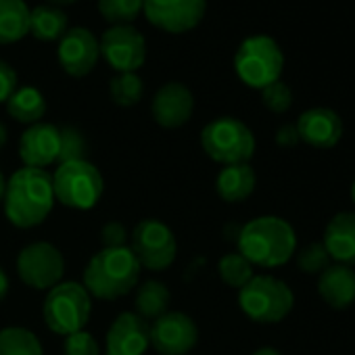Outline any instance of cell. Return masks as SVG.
Returning <instances> with one entry per match:
<instances>
[{"label": "cell", "mask_w": 355, "mask_h": 355, "mask_svg": "<svg viewBox=\"0 0 355 355\" xmlns=\"http://www.w3.org/2000/svg\"><path fill=\"white\" fill-rule=\"evenodd\" d=\"M169 288L159 282V280H148L144 282L138 291H136V299H134V307L140 318L144 320H157L159 315H163L169 307Z\"/></svg>", "instance_id": "25"}, {"label": "cell", "mask_w": 355, "mask_h": 355, "mask_svg": "<svg viewBox=\"0 0 355 355\" xmlns=\"http://www.w3.org/2000/svg\"><path fill=\"white\" fill-rule=\"evenodd\" d=\"M92 301L84 284L78 282H59L53 286L44 299V322L46 326L63 336L84 330L90 320Z\"/></svg>", "instance_id": "6"}, {"label": "cell", "mask_w": 355, "mask_h": 355, "mask_svg": "<svg viewBox=\"0 0 355 355\" xmlns=\"http://www.w3.org/2000/svg\"><path fill=\"white\" fill-rule=\"evenodd\" d=\"M144 84L136 73H117L111 80V98L119 107H132L142 98Z\"/></svg>", "instance_id": "29"}, {"label": "cell", "mask_w": 355, "mask_h": 355, "mask_svg": "<svg viewBox=\"0 0 355 355\" xmlns=\"http://www.w3.org/2000/svg\"><path fill=\"white\" fill-rule=\"evenodd\" d=\"M17 90V73L11 65L0 61V103L11 98V94Z\"/></svg>", "instance_id": "35"}, {"label": "cell", "mask_w": 355, "mask_h": 355, "mask_svg": "<svg viewBox=\"0 0 355 355\" xmlns=\"http://www.w3.org/2000/svg\"><path fill=\"white\" fill-rule=\"evenodd\" d=\"M150 347V324L134 311L119 313L109 332L105 355H144Z\"/></svg>", "instance_id": "15"}, {"label": "cell", "mask_w": 355, "mask_h": 355, "mask_svg": "<svg viewBox=\"0 0 355 355\" xmlns=\"http://www.w3.org/2000/svg\"><path fill=\"white\" fill-rule=\"evenodd\" d=\"M86 142L84 136L76 128H63L61 130V146H59V161H78L84 159Z\"/></svg>", "instance_id": "32"}, {"label": "cell", "mask_w": 355, "mask_h": 355, "mask_svg": "<svg viewBox=\"0 0 355 355\" xmlns=\"http://www.w3.org/2000/svg\"><path fill=\"white\" fill-rule=\"evenodd\" d=\"M297 249L295 228L278 216H261L243 226L239 234V253L253 266H284Z\"/></svg>", "instance_id": "2"}, {"label": "cell", "mask_w": 355, "mask_h": 355, "mask_svg": "<svg viewBox=\"0 0 355 355\" xmlns=\"http://www.w3.org/2000/svg\"><path fill=\"white\" fill-rule=\"evenodd\" d=\"M253 355H282L278 349H274V347H261V349H257Z\"/></svg>", "instance_id": "38"}, {"label": "cell", "mask_w": 355, "mask_h": 355, "mask_svg": "<svg viewBox=\"0 0 355 355\" xmlns=\"http://www.w3.org/2000/svg\"><path fill=\"white\" fill-rule=\"evenodd\" d=\"M7 144V128L0 123V148H3Z\"/></svg>", "instance_id": "40"}, {"label": "cell", "mask_w": 355, "mask_h": 355, "mask_svg": "<svg viewBox=\"0 0 355 355\" xmlns=\"http://www.w3.org/2000/svg\"><path fill=\"white\" fill-rule=\"evenodd\" d=\"M0 355H44L38 336L19 326L0 330Z\"/></svg>", "instance_id": "26"}, {"label": "cell", "mask_w": 355, "mask_h": 355, "mask_svg": "<svg viewBox=\"0 0 355 355\" xmlns=\"http://www.w3.org/2000/svg\"><path fill=\"white\" fill-rule=\"evenodd\" d=\"M140 276V263L130 247L101 249L92 255L84 270V286L90 295L113 301L128 295Z\"/></svg>", "instance_id": "3"}, {"label": "cell", "mask_w": 355, "mask_h": 355, "mask_svg": "<svg viewBox=\"0 0 355 355\" xmlns=\"http://www.w3.org/2000/svg\"><path fill=\"white\" fill-rule=\"evenodd\" d=\"M130 251L140 268L161 272L169 268L178 253V243L169 226L159 220H142L130 236Z\"/></svg>", "instance_id": "9"}, {"label": "cell", "mask_w": 355, "mask_h": 355, "mask_svg": "<svg viewBox=\"0 0 355 355\" xmlns=\"http://www.w3.org/2000/svg\"><path fill=\"white\" fill-rule=\"evenodd\" d=\"M261 101L272 113H284L293 105V92L284 82H274L261 90Z\"/></svg>", "instance_id": "31"}, {"label": "cell", "mask_w": 355, "mask_h": 355, "mask_svg": "<svg viewBox=\"0 0 355 355\" xmlns=\"http://www.w3.org/2000/svg\"><path fill=\"white\" fill-rule=\"evenodd\" d=\"M101 46L92 32L86 28H71L59 42V63L71 78L88 76L98 63Z\"/></svg>", "instance_id": "14"}, {"label": "cell", "mask_w": 355, "mask_h": 355, "mask_svg": "<svg viewBox=\"0 0 355 355\" xmlns=\"http://www.w3.org/2000/svg\"><path fill=\"white\" fill-rule=\"evenodd\" d=\"M239 305L253 322L276 324L291 313L295 305V295L291 286L280 278L253 276L239 291Z\"/></svg>", "instance_id": "4"}, {"label": "cell", "mask_w": 355, "mask_h": 355, "mask_svg": "<svg viewBox=\"0 0 355 355\" xmlns=\"http://www.w3.org/2000/svg\"><path fill=\"white\" fill-rule=\"evenodd\" d=\"M142 11L155 28L169 34H184L203 21L207 0H144Z\"/></svg>", "instance_id": "11"}, {"label": "cell", "mask_w": 355, "mask_h": 355, "mask_svg": "<svg viewBox=\"0 0 355 355\" xmlns=\"http://www.w3.org/2000/svg\"><path fill=\"white\" fill-rule=\"evenodd\" d=\"M101 53L105 61L117 73H136L146 59L144 36L132 26H113L109 28L101 42Z\"/></svg>", "instance_id": "13"}, {"label": "cell", "mask_w": 355, "mask_h": 355, "mask_svg": "<svg viewBox=\"0 0 355 355\" xmlns=\"http://www.w3.org/2000/svg\"><path fill=\"white\" fill-rule=\"evenodd\" d=\"M61 130L51 123H34L19 140V157L26 167H49L59 161Z\"/></svg>", "instance_id": "17"}, {"label": "cell", "mask_w": 355, "mask_h": 355, "mask_svg": "<svg viewBox=\"0 0 355 355\" xmlns=\"http://www.w3.org/2000/svg\"><path fill=\"white\" fill-rule=\"evenodd\" d=\"M201 146L218 163H249L255 153V136L241 119L218 117L203 128Z\"/></svg>", "instance_id": "8"}, {"label": "cell", "mask_w": 355, "mask_h": 355, "mask_svg": "<svg viewBox=\"0 0 355 355\" xmlns=\"http://www.w3.org/2000/svg\"><path fill=\"white\" fill-rule=\"evenodd\" d=\"M297 132L301 142L315 148H332L343 136V119L336 111L326 107L307 109L297 119Z\"/></svg>", "instance_id": "18"}, {"label": "cell", "mask_w": 355, "mask_h": 355, "mask_svg": "<svg viewBox=\"0 0 355 355\" xmlns=\"http://www.w3.org/2000/svg\"><path fill=\"white\" fill-rule=\"evenodd\" d=\"M199 340L195 320L182 311H165L150 324V345L159 355H187Z\"/></svg>", "instance_id": "12"}, {"label": "cell", "mask_w": 355, "mask_h": 355, "mask_svg": "<svg viewBox=\"0 0 355 355\" xmlns=\"http://www.w3.org/2000/svg\"><path fill=\"white\" fill-rule=\"evenodd\" d=\"M5 214L17 228L40 226L55 205L53 175L44 169L24 167L11 175L5 189Z\"/></svg>", "instance_id": "1"}, {"label": "cell", "mask_w": 355, "mask_h": 355, "mask_svg": "<svg viewBox=\"0 0 355 355\" xmlns=\"http://www.w3.org/2000/svg\"><path fill=\"white\" fill-rule=\"evenodd\" d=\"M49 3H55V5H71L76 0H49Z\"/></svg>", "instance_id": "41"}, {"label": "cell", "mask_w": 355, "mask_h": 355, "mask_svg": "<svg viewBox=\"0 0 355 355\" xmlns=\"http://www.w3.org/2000/svg\"><path fill=\"white\" fill-rule=\"evenodd\" d=\"M63 355H101V347L90 332L80 330V332L65 336Z\"/></svg>", "instance_id": "33"}, {"label": "cell", "mask_w": 355, "mask_h": 355, "mask_svg": "<svg viewBox=\"0 0 355 355\" xmlns=\"http://www.w3.org/2000/svg\"><path fill=\"white\" fill-rule=\"evenodd\" d=\"M284 67V55L274 38L251 36L243 40L234 57V69L239 78L251 86L263 90L266 86L280 80Z\"/></svg>", "instance_id": "7"}, {"label": "cell", "mask_w": 355, "mask_h": 355, "mask_svg": "<svg viewBox=\"0 0 355 355\" xmlns=\"http://www.w3.org/2000/svg\"><path fill=\"white\" fill-rule=\"evenodd\" d=\"M55 201L71 209H92L105 191L101 171L86 159L65 161L53 175Z\"/></svg>", "instance_id": "5"}, {"label": "cell", "mask_w": 355, "mask_h": 355, "mask_svg": "<svg viewBox=\"0 0 355 355\" xmlns=\"http://www.w3.org/2000/svg\"><path fill=\"white\" fill-rule=\"evenodd\" d=\"M30 34V7L24 0H0V44H13Z\"/></svg>", "instance_id": "22"}, {"label": "cell", "mask_w": 355, "mask_h": 355, "mask_svg": "<svg viewBox=\"0 0 355 355\" xmlns=\"http://www.w3.org/2000/svg\"><path fill=\"white\" fill-rule=\"evenodd\" d=\"M257 175L249 163L226 165L216 180V191L226 203H241L249 199L255 191Z\"/></svg>", "instance_id": "21"}, {"label": "cell", "mask_w": 355, "mask_h": 355, "mask_svg": "<svg viewBox=\"0 0 355 355\" xmlns=\"http://www.w3.org/2000/svg\"><path fill=\"white\" fill-rule=\"evenodd\" d=\"M144 0H98V13L113 26H128L142 11Z\"/></svg>", "instance_id": "28"}, {"label": "cell", "mask_w": 355, "mask_h": 355, "mask_svg": "<svg viewBox=\"0 0 355 355\" xmlns=\"http://www.w3.org/2000/svg\"><path fill=\"white\" fill-rule=\"evenodd\" d=\"M7 293H9V278H7L5 270H3V268H0V303H3V301H5Z\"/></svg>", "instance_id": "37"}, {"label": "cell", "mask_w": 355, "mask_h": 355, "mask_svg": "<svg viewBox=\"0 0 355 355\" xmlns=\"http://www.w3.org/2000/svg\"><path fill=\"white\" fill-rule=\"evenodd\" d=\"M193 111H195L193 92L184 84L178 82H169L161 86L150 105L153 119L169 130L184 125L193 117Z\"/></svg>", "instance_id": "16"}, {"label": "cell", "mask_w": 355, "mask_h": 355, "mask_svg": "<svg viewBox=\"0 0 355 355\" xmlns=\"http://www.w3.org/2000/svg\"><path fill=\"white\" fill-rule=\"evenodd\" d=\"M65 272L61 251L51 243H32L17 255V274L24 284L36 291H51L57 286Z\"/></svg>", "instance_id": "10"}, {"label": "cell", "mask_w": 355, "mask_h": 355, "mask_svg": "<svg viewBox=\"0 0 355 355\" xmlns=\"http://www.w3.org/2000/svg\"><path fill=\"white\" fill-rule=\"evenodd\" d=\"M218 272H220V278L232 286V288H243L255 274H253V263L243 257L241 253H226L220 263H218Z\"/></svg>", "instance_id": "27"}, {"label": "cell", "mask_w": 355, "mask_h": 355, "mask_svg": "<svg viewBox=\"0 0 355 355\" xmlns=\"http://www.w3.org/2000/svg\"><path fill=\"white\" fill-rule=\"evenodd\" d=\"M351 201H353V205H355V180H353V184H351Z\"/></svg>", "instance_id": "42"}, {"label": "cell", "mask_w": 355, "mask_h": 355, "mask_svg": "<svg viewBox=\"0 0 355 355\" xmlns=\"http://www.w3.org/2000/svg\"><path fill=\"white\" fill-rule=\"evenodd\" d=\"M330 255L326 251V247L322 243H311L307 245L299 255H297V266L303 274H311V276H320L328 266H330Z\"/></svg>", "instance_id": "30"}, {"label": "cell", "mask_w": 355, "mask_h": 355, "mask_svg": "<svg viewBox=\"0 0 355 355\" xmlns=\"http://www.w3.org/2000/svg\"><path fill=\"white\" fill-rule=\"evenodd\" d=\"M7 111L15 121L34 125V123H40V119L44 117L46 101L38 88L24 86L11 94V98L7 101Z\"/></svg>", "instance_id": "23"}, {"label": "cell", "mask_w": 355, "mask_h": 355, "mask_svg": "<svg viewBox=\"0 0 355 355\" xmlns=\"http://www.w3.org/2000/svg\"><path fill=\"white\" fill-rule=\"evenodd\" d=\"M322 245L326 247L330 259L353 268L355 266V211L336 214L324 230Z\"/></svg>", "instance_id": "19"}, {"label": "cell", "mask_w": 355, "mask_h": 355, "mask_svg": "<svg viewBox=\"0 0 355 355\" xmlns=\"http://www.w3.org/2000/svg\"><path fill=\"white\" fill-rule=\"evenodd\" d=\"M318 293L334 309L351 307L355 303V270L343 263H330L318 278Z\"/></svg>", "instance_id": "20"}, {"label": "cell", "mask_w": 355, "mask_h": 355, "mask_svg": "<svg viewBox=\"0 0 355 355\" xmlns=\"http://www.w3.org/2000/svg\"><path fill=\"white\" fill-rule=\"evenodd\" d=\"M5 189H7V180H5L3 171H0V203H3V199H5Z\"/></svg>", "instance_id": "39"}, {"label": "cell", "mask_w": 355, "mask_h": 355, "mask_svg": "<svg viewBox=\"0 0 355 355\" xmlns=\"http://www.w3.org/2000/svg\"><path fill=\"white\" fill-rule=\"evenodd\" d=\"M67 32V15L53 7V5H42L36 9H30V34L42 42H53L63 38Z\"/></svg>", "instance_id": "24"}, {"label": "cell", "mask_w": 355, "mask_h": 355, "mask_svg": "<svg viewBox=\"0 0 355 355\" xmlns=\"http://www.w3.org/2000/svg\"><path fill=\"white\" fill-rule=\"evenodd\" d=\"M276 142L280 146H295L297 142H301L299 138V132H297V125L295 123H284L278 128L276 132Z\"/></svg>", "instance_id": "36"}, {"label": "cell", "mask_w": 355, "mask_h": 355, "mask_svg": "<svg viewBox=\"0 0 355 355\" xmlns=\"http://www.w3.org/2000/svg\"><path fill=\"white\" fill-rule=\"evenodd\" d=\"M101 241H103L105 249H111V247H125V241H128L125 228H123L119 222H109V224H105L103 230H101Z\"/></svg>", "instance_id": "34"}]
</instances>
